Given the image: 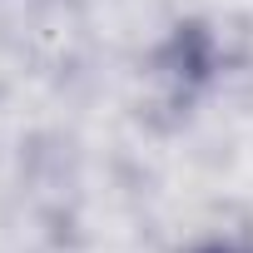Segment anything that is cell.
<instances>
[{
  "label": "cell",
  "mask_w": 253,
  "mask_h": 253,
  "mask_svg": "<svg viewBox=\"0 0 253 253\" xmlns=\"http://www.w3.org/2000/svg\"><path fill=\"white\" fill-rule=\"evenodd\" d=\"M204 253H243V248H204Z\"/></svg>",
  "instance_id": "6da1fadb"
}]
</instances>
